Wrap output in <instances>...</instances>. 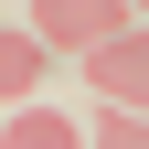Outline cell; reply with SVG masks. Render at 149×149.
Masks as SVG:
<instances>
[{"mask_svg": "<svg viewBox=\"0 0 149 149\" xmlns=\"http://www.w3.org/2000/svg\"><path fill=\"white\" fill-rule=\"evenodd\" d=\"M32 85H43V43L32 32H0V107H32Z\"/></svg>", "mask_w": 149, "mask_h": 149, "instance_id": "cell-3", "label": "cell"}, {"mask_svg": "<svg viewBox=\"0 0 149 149\" xmlns=\"http://www.w3.org/2000/svg\"><path fill=\"white\" fill-rule=\"evenodd\" d=\"M85 74H96L107 107H128V117H139V96H149V32L128 22V32H107V43H85Z\"/></svg>", "mask_w": 149, "mask_h": 149, "instance_id": "cell-1", "label": "cell"}, {"mask_svg": "<svg viewBox=\"0 0 149 149\" xmlns=\"http://www.w3.org/2000/svg\"><path fill=\"white\" fill-rule=\"evenodd\" d=\"M0 149H85V139H74V117H64V107H22V117L0 128Z\"/></svg>", "mask_w": 149, "mask_h": 149, "instance_id": "cell-4", "label": "cell"}, {"mask_svg": "<svg viewBox=\"0 0 149 149\" xmlns=\"http://www.w3.org/2000/svg\"><path fill=\"white\" fill-rule=\"evenodd\" d=\"M96 149H149V139H139V117H128V107H107V128H96Z\"/></svg>", "mask_w": 149, "mask_h": 149, "instance_id": "cell-5", "label": "cell"}, {"mask_svg": "<svg viewBox=\"0 0 149 149\" xmlns=\"http://www.w3.org/2000/svg\"><path fill=\"white\" fill-rule=\"evenodd\" d=\"M107 32H128V11L117 0H32V43H64V53H85V43H107Z\"/></svg>", "mask_w": 149, "mask_h": 149, "instance_id": "cell-2", "label": "cell"}]
</instances>
